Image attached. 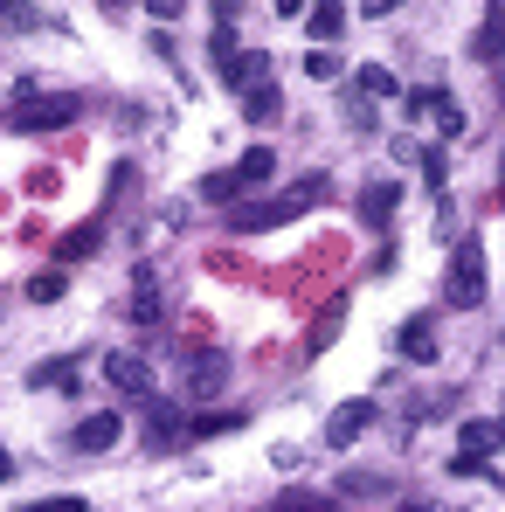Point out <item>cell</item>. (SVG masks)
I'll use <instances>...</instances> for the list:
<instances>
[{"instance_id": "6da1fadb", "label": "cell", "mask_w": 505, "mask_h": 512, "mask_svg": "<svg viewBox=\"0 0 505 512\" xmlns=\"http://www.w3.org/2000/svg\"><path fill=\"white\" fill-rule=\"evenodd\" d=\"M485 298V243H457L450 270H443V305L450 312H471Z\"/></svg>"}, {"instance_id": "7a4b0ae2", "label": "cell", "mask_w": 505, "mask_h": 512, "mask_svg": "<svg viewBox=\"0 0 505 512\" xmlns=\"http://www.w3.org/2000/svg\"><path fill=\"white\" fill-rule=\"evenodd\" d=\"M84 118V97H35V84H21V111H14V132H63Z\"/></svg>"}, {"instance_id": "3957f363", "label": "cell", "mask_w": 505, "mask_h": 512, "mask_svg": "<svg viewBox=\"0 0 505 512\" xmlns=\"http://www.w3.org/2000/svg\"><path fill=\"white\" fill-rule=\"evenodd\" d=\"M215 70H222L229 90H250V84H263L270 63H263V49H236V35L222 28V35H215Z\"/></svg>"}, {"instance_id": "277c9868", "label": "cell", "mask_w": 505, "mask_h": 512, "mask_svg": "<svg viewBox=\"0 0 505 512\" xmlns=\"http://www.w3.org/2000/svg\"><path fill=\"white\" fill-rule=\"evenodd\" d=\"M367 429H374V402H367V395H353V402H339L333 416H326V443H333V450H353Z\"/></svg>"}, {"instance_id": "5b68a950", "label": "cell", "mask_w": 505, "mask_h": 512, "mask_svg": "<svg viewBox=\"0 0 505 512\" xmlns=\"http://www.w3.org/2000/svg\"><path fill=\"white\" fill-rule=\"evenodd\" d=\"M104 381H111L118 395H153V367H146L139 353H125V346L104 353Z\"/></svg>"}, {"instance_id": "8992f818", "label": "cell", "mask_w": 505, "mask_h": 512, "mask_svg": "<svg viewBox=\"0 0 505 512\" xmlns=\"http://www.w3.org/2000/svg\"><path fill=\"white\" fill-rule=\"evenodd\" d=\"M180 436H187V416H180L173 402H153V395H146V443H153V450H173Z\"/></svg>"}, {"instance_id": "52a82bcc", "label": "cell", "mask_w": 505, "mask_h": 512, "mask_svg": "<svg viewBox=\"0 0 505 512\" xmlns=\"http://www.w3.org/2000/svg\"><path fill=\"white\" fill-rule=\"evenodd\" d=\"M118 436H125V416H118V409H97V416H84V423H77V450H90V457H97V450H111Z\"/></svg>"}, {"instance_id": "ba28073f", "label": "cell", "mask_w": 505, "mask_h": 512, "mask_svg": "<svg viewBox=\"0 0 505 512\" xmlns=\"http://www.w3.org/2000/svg\"><path fill=\"white\" fill-rule=\"evenodd\" d=\"M457 436H464V450H457V457H478V464H485V457L505 443V423H485V416H478V423H464Z\"/></svg>"}, {"instance_id": "9c48e42d", "label": "cell", "mask_w": 505, "mask_h": 512, "mask_svg": "<svg viewBox=\"0 0 505 512\" xmlns=\"http://www.w3.org/2000/svg\"><path fill=\"white\" fill-rule=\"evenodd\" d=\"M277 111H284V97H277V84H270V77L243 90V118H250V125H270Z\"/></svg>"}, {"instance_id": "30bf717a", "label": "cell", "mask_w": 505, "mask_h": 512, "mask_svg": "<svg viewBox=\"0 0 505 512\" xmlns=\"http://www.w3.org/2000/svg\"><path fill=\"white\" fill-rule=\"evenodd\" d=\"M284 215H277V201H236V215H229V229L236 236H250V229H277Z\"/></svg>"}, {"instance_id": "8fae6325", "label": "cell", "mask_w": 505, "mask_h": 512, "mask_svg": "<svg viewBox=\"0 0 505 512\" xmlns=\"http://www.w3.org/2000/svg\"><path fill=\"white\" fill-rule=\"evenodd\" d=\"M312 201H326V173H312V180H298V187H284V194H277V215L291 222V215H298V208H312Z\"/></svg>"}, {"instance_id": "7c38bea8", "label": "cell", "mask_w": 505, "mask_h": 512, "mask_svg": "<svg viewBox=\"0 0 505 512\" xmlns=\"http://www.w3.org/2000/svg\"><path fill=\"white\" fill-rule=\"evenodd\" d=\"M395 201H402V187H395V180L360 187V215H367V222H388V215H395Z\"/></svg>"}, {"instance_id": "4fadbf2b", "label": "cell", "mask_w": 505, "mask_h": 512, "mask_svg": "<svg viewBox=\"0 0 505 512\" xmlns=\"http://www.w3.org/2000/svg\"><path fill=\"white\" fill-rule=\"evenodd\" d=\"M243 194H250V187H243V173H236V167H222V173H201V201H229V208H236Z\"/></svg>"}, {"instance_id": "5bb4252c", "label": "cell", "mask_w": 505, "mask_h": 512, "mask_svg": "<svg viewBox=\"0 0 505 512\" xmlns=\"http://www.w3.org/2000/svg\"><path fill=\"white\" fill-rule=\"evenodd\" d=\"M402 360H422V367L436 360V333H429V319H409V326H402Z\"/></svg>"}, {"instance_id": "9a60e30c", "label": "cell", "mask_w": 505, "mask_h": 512, "mask_svg": "<svg viewBox=\"0 0 505 512\" xmlns=\"http://www.w3.org/2000/svg\"><path fill=\"white\" fill-rule=\"evenodd\" d=\"M215 388H222V353H201L187 367V395H215Z\"/></svg>"}, {"instance_id": "2e32d148", "label": "cell", "mask_w": 505, "mask_h": 512, "mask_svg": "<svg viewBox=\"0 0 505 512\" xmlns=\"http://www.w3.org/2000/svg\"><path fill=\"white\" fill-rule=\"evenodd\" d=\"M236 173H243V187H263V180L277 173V153H270V146H250V153L236 160Z\"/></svg>"}, {"instance_id": "e0dca14e", "label": "cell", "mask_w": 505, "mask_h": 512, "mask_svg": "<svg viewBox=\"0 0 505 512\" xmlns=\"http://www.w3.org/2000/svg\"><path fill=\"white\" fill-rule=\"evenodd\" d=\"M339 28H346V7L339 0H312V42H333Z\"/></svg>"}, {"instance_id": "ac0fdd59", "label": "cell", "mask_w": 505, "mask_h": 512, "mask_svg": "<svg viewBox=\"0 0 505 512\" xmlns=\"http://www.w3.org/2000/svg\"><path fill=\"white\" fill-rule=\"evenodd\" d=\"M132 319H139V326H160V284H153V277H139V291H132Z\"/></svg>"}, {"instance_id": "d6986e66", "label": "cell", "mask_w": 505, "mask_h": 512, "mask_svg": "<svg viewBox=\"0 0 505 512\" xmlns=\"http://www.w3.org/2000/svg\"><path fill=\"white\" fill-rule=\"evenodd\" d=\"M63 291H70V277H63V270H42V277H28V298H35V305H56Z\"/></svg>"}, {"instance_id": "ffe728a7", "label": "cell", "mask_w": 505, "mask_h": 512, "mask_svg": "<svg viewBox=\"0 0 505 512\" xmlns=\"http://www.w3.org/2000/svg\"><path fill=\"white\" fill-rule=\"evenodd\" d=\"M35 28V0H0V35H21Z\"/></svg>"}, {"instance_id": "44dd1931", "label": "cell", "mask_w": 505, "mask_h": 512, "mask_svg": "<svg viewBox=\"0 0 505 512\" xmlns=\"http://www.w3.org/2000/svg\"><path fill=\"white\" fill-rule=\"evenodd\" d=\"M395 70H381V63H367V70H360V97H395Z\"/></svg>"}, {"instance_id": "7402d4cb", "label": "cell", "mask_w": 505, "mask_h": 512, "mask_svg": "<svg viewBox=\"0 0 505 512\" xmlns=\"http://www.w3.org/2000/svg\"><path fill=\"white\" fill-rule=\"evenodd\" d=\"M305 77H312V84H333L339 56H333V49H305Z\"/></svg>"}, {"instance_id": "603a6c76", "label": "cell", "mask_w": 505, "mask_h": 512, "mask_svg": "<svg viewBox=\"0 0 505 512\" xmlns=\"http://www.w3.org/2000/svg\"><path fill=\"white\" fill-rule=\"evenodd\" d=\"M70 374H77V360H42L28 381H42V388H70Z\"/></svg>"}, {"instance_id": "cb8c5ba5", "label": "cell", "mask_w": 505, "mask_h": 512, "mask_svg": "<svg viewBox=\"0 0 505 512\" xmlns=\"http://www.w3.org/2000/svg\"><path fill=\"white\" fill-rule=\"evenodd\" d=\"M84 250H97V222H84V229H70V236H63V263H70V256H84Z\"/></svg>"}, {"instance_id": "d4e9b609", "label": "cell", "mask_w": 505, "mask_h": 512, "mask_svg": "<svg viewBox=\"0 0 505 512\" xmlns=\"http://www.w3.org/2000/svg\"><path fill=\"white\" fill-rule=\"evenodd\" d=\"M21 512H90V499H28Z\"/></svg>"}, {"instance_id": "484cf974", "label": "cell", "mask_w": 505, "mask_h": 512, "mask_svg": "<svg viewBox=\"0 0 505 512\" xmlns=\"http://www.w3.org/2000/svg\"><path fill=\"white\" fill-rule=\"evenodd\" d=\"M277 512H333V499H298L291 492V499H277Z\"/></svg>"}, {"instance_id": "4316f807", "label": "cell", "mask_w": 505, "mask_h": 512, "mask_svg": "<svg viewBox=\"0 0 505 512\" xmlns=\"http://www.w3.org/2000/svg\"><path fill=\"white\" fill-rule=\"evenodd\" d=\"M236 423H243L236 409H229V416H201V423H194V436H215V429H236Z\"/></svg>"}, {"instance_id": "83f0119b", "label": "cell", "mask_w": 505, "mask_h": 512, "mask_svg": "<svg viewBox=\"0 0 505 512\" xmlns=\"http://www.w3.org/2000/svg\"><path fill=\"white\" fill-rule=\"evenodd\" d=\"M146 7H153L160 21H180V14H187V0H146Z\"/></svg>"}, {"instance_id": "f1b7e54d", "label": "cell", "mask_w": 505, "mask_h": 512, "mask_svg": "<svg viewBox=\"0 0 505 512\" xmlns=\"http://www.w3.org/2000/svg\"><path fill=\"white\" fill-rule=\"evenodd\" d=\"M270 7H277L284 21H298V14H305V0H270Z\"/></svg>"}, {"instance_id": "f546056e", "label": "cell", "mask_w": 505, "mask_h": 512, "mask_svg": "<svg viewBox=\"0 0 505 512\" xmlns=\"http://www.w3.org/2000/svg\"><path fill=\"white\" fill-rule=\"evenodd\" d=\"M395 7H402V0H367V14H395Z\"/></svg>"}, {"instance_id": "4dcf8cb0", "label": "cell", "mask_w": 505, "mask_h": 512, "mask_svg": "<svg viewBox=\"0 0 505 512\" xmlns=\"http://www.w3.org/2000/svg\"><path fill=\"white\" fill-rule=\"evenodd\" d=\"M7 478H14V457H7V450H0V485H7Z\"/></svg>"}, {"instance_id": "1f68e13d", "label": "cell", "mask_w": 505, "mask_h": 512, "mask_svg": "<svg viewBox=\"0 0 505 512\" xmlns=\"http://www.w3.org/2000/svg\"><path fill=\"white\" fill-rule=\"evenodd\" d=\"M402 512H436V506H402Z\"/></svg>"}, {"instance_id": "d6a6232c", "label": "cell", "mask_w": 505, "mask_h": 512, "mask_svg": "<svg viewBox=\"0 0 505 512\" xmlns=\"http://www.w3.org/2000/svg\"><path fill=\"white\" fill-rule=\"evenodd\" d=\"M499 201H505V167H499Z\"/></svg>"}, {"instance_id": "836d02e7", "label": "cell", "mask_w": 505, "mask_h": 512, "mask_svg": "<svg viewBox=\"0 0 505 512\" xmlns=\"http://www.w3.org/2000/svg\"><path fill=\"white\" fill-rule=\"evenodd\" d=\"M499 423H505V409H499Z\"/></svg>"}]
</instances>
